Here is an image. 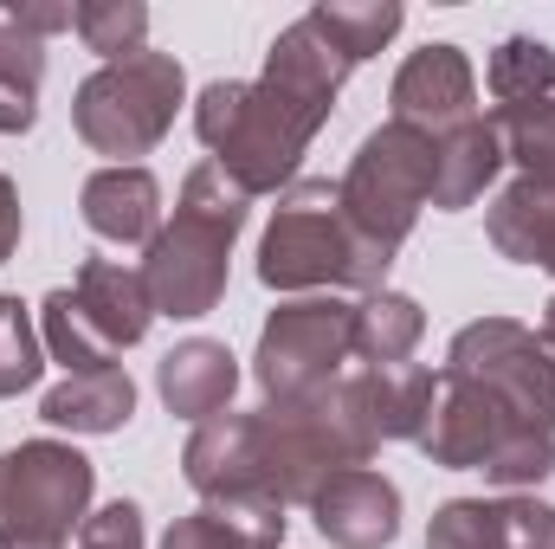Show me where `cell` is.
I'll list each match as a JSON object with an SVG mask.
<instances>
[{
	"mask_svg": "<svg viewBox=\"0 0 555 549\" xmlns=\"http://www.w3.org/2000/svg\"><path fill=\"white\" fill-rule=\"evenodd\" d=\"M349 72L356 65L323 39L310 13L291 20L266 46L259 78H214L194 98V137L207 142V162H220L246 194H284Z\"/></svg>",
	"mask_w": 555,
	"mask_h": 549,
	"instance_id": "obj_1",
	"label": "cell"
},
{
	"mask_svg": "<svg viewBox=\"0 0 555 549\" xmlns=\"http://www.w3.org/2000/svg\"><path fill=\"white\" fill-rule=\"evenodd\" d=\"M246 214H253V194L240 181H227L220 162L188 168L175 214L142 246V284H149L155 317L194 323L227 297V266H233V240L246 233Z\"/></svg>",
	"mask_w": 555,
	"mask_h": 549,
	"instance_id": "obj_2",
	"label": "cell"
},
{
	"mask_svg": "<svg viewBox=\"0 0 555 549\" xmlns=\"http://www.w3.org/2000/svg\"><path fill=\"white\" fill-rule=\"evenodd\" d=\"M388 253L356 240L336 181H291L278 194L272 220L259 233V284L284 297H317V291H388Z\"/></svg>",
	"mask_w": 555,
	"mask_h": 549,
	"instance_id": "obj_3",
	"label": "cell"
},
{
	"mask_svg": "<svg viewBox=\"0 0 555 549\" xmlns=\"http://www.w3.org/2000/svg\"><path fill=\"white\" fill-rule=\"evenodd\" d=\"M420 452L446 472H485L498 491H537L555 472V426H537L472 375L439 369Z\"/></svg>",
	"mask_w": 555,
	"mask_h": 549,
	"instance_id": "obj_4",
	"label": "cell"
},
{
	"mask_svg": "<svg viewBox=\"0 0 555 549\" xmlns=\"http://www.w3.org/2000/svg\"><path fill=\"white\" fill-rule=\"evenodd\" d=\"M188 104V72L175 52H137L117 65H98L78 91H72V130L85 137V149L111 155V168L149 155L155 142L175 130Z\"/></svg>",
	"mask_w": 555,
	"mask_h": 549,
	"instance_id": "obj_5",
	"label": "cell"
},
{
	"mask_svg": "<svg viewBox=\"0 0 555 549\" xmlns=\"http://www.w3.org/2000/svg\"><path fill=\"white\" fill-rule=\"evenodd\" d=\"M433 137L414 124H382L369 130L362 149L349 155L343 181H336V201L356 227V240H369L375 253H401V240L420 227V214L433 207Z\"/></svg>",
	"mask_w": 555,
	"mask_h": 549,
	"instance_id": "obj_6",
	"label": "cell"
},
{
	"mask_svg": "<svg viewBox=\"0 0 555 549\" xmlns=\"http://www.w3.org/2000/svg\"><path fill=\"white\" fill-rule=\"evenodd\" d=\"M356 330V304H343L336 291H317V297H284L266 330H259V349H253V382L266 395V408H291V401H310L317 388L343 382L349 375V343Z\"/></svg>",
	"mask_w": 555,
	"mask_h": 549,
	"instance_id": "obj_7",
	"label": "cell"
},
{
	"mask_svg": "<svg viewBox=\"0 0 555 549\" xmlns=\"http://www.w3.org/2000/svg\"><path fill=\"white\" fill-rule=\"evenodd\" d=\"M98 465L65 439H20L0 452V549L72 544L85 531Z\"/></svg>",
	"mask_w": 555,
	"mask_h": 549,
	"instance_id": "obj_8",
	"label": "cell"
},
{
	"mask_svg": "<svg viewBox=\"0 0 555 549\" xmlns=\"http://www.w3.org/2000/svg\"><path fill=\"white\" fill-rule=\"evenodd\" d=\"M452 375L485 382L491 395H504L511 408L537 426H555V349L517 317H478L452 336L446 349Z\"/></svg>",
	"mask_w": 555,
	"mask_h": 549,
	"instance_id": "obj_9",
	"label": "cell"
},
{
	"mask_svg": "<svg viewBox=\"0 0 555 549\" xmlns=\"http://www.w3.org/2000/svg\"><path fill=\"white\" fill-rule=\"evenodd\" d=\"M388 104H395V124H414L426 137H446L465 117H478V72H472L465 46L433 39V46L408 52L388 85Z\"/></svg>",
	"mask_w": 555,
	"mask_h": 549,
	"instance_id": "obj_10",
	"label": "cell"
},
{
	"mask_svg": "<svg viewBox=\"0 0 555 549\" xmlns=\"http://www.w3.org/2000/svg\"><path fill=\"white\" fill-rule=\"evenodd\" d=\"M426 549H555V505L530 491L446 498L426 524Z\"/></svg>",
	"mask_w": 555,
	"mask_h": 549,
	"instance_id": "obj_11",
	"label": "cell"
},
{
	"mask_svg": "<svg viewBox=\"0 0 555 549\" xmlns=\"http://www.w3.org/2000/svg\"><path fill=\"white\" fill-rule=\"evenodd\" d=\"M310 518L330 549H388L401 537V485L375 465H349L317 485Z\"/></svg>",
	"mask_w": 555,
	"mask_h": 549,
	"instance_id": "obj_12",
	"label": "cell"
},
{
	"mask_svg": "<svg viewBox=\"0 0 555 549\" xmlns=\"http://www.w3.org/2000/svg\"><path fill=\"white\" fill-rule=\"evenodd\" d=\"M181 478L201 491V505H227V498H272L266 491V465H259V420L253 413H214L188 433L181 446Z\"/></svg>",
	"mask_w": 555,
	"mask_h": 549,
	"instance_id": "obj_13",
	"label": "cell"
},
{
	"mask_svg": "<svg viewBox=\"0 0 555 549\" xmlns=\"http://www.w3.org/2000/svg\"><path fill=\"white\" fill-rule=\"evenodd\" d=\"M155 395H162V408L175 413V420L201 426V420L233 408V395H240V356L227 343H214V336H188V343H175L155 362Z\"/></svg>",
	"mask_w": 555,
	"mask_h": 549,
	"instance_id": "obj_14",
	"label": "cell"
},
{
	"mask_svg": "<svg viewBox=\"0 0 555 549\" xmlns=\"http://www.w3.org/2000/svg\"><path fill=\"white\" fill-rule=\"evenodd\" d=\"M72 304H78V317L98 330V343L111 356L137 349L142 336H149V323H155L142 266H124V259H85L78 278H72Z\"/></svg>",
	"mask_w": 555,
	"mask_h": 549,
	"instance_id": "obj_15",
	"label": "cell"
},
{
	"mask_svg": "<svg viewBox=\"0 0 555 549\" xmlns=\"http://www.w3.org/2000/svg\"><path fill=\"white\" fill-rule=\"evenodd\" d=\"M78 214H85V227H91L98 240H111V246H149V240L162 233V181H155L142 162H124V168L104 162L98 175H85Z\"/></svg>",
	"mask_w": 555,
	"mask_h": 549,
	"instance_id": "obj_16",
	"label": "cell"
},
{
	"mask_svg": "<svg viewBox=\"0 0 555 549\" xmlns=\"http://www.w3.org/2000/svg\"><path fill=\"white\" fill-rule=\"evenodd\" d=\"M485 233H491L498 259L555 272V175H517L511 188H498Z\"/></svg>",
	"mask_w": 555,
	"mask_h": 549,
	"instance_id": "obj_17",
	"label": "cell"
},
{
	"mask_svg": "<svg viewBox=\"0 0 555 549\" xmlns=\"http://www.w3.org/2000/svg\"><path fill=\"white\" fill-rule=\"evenodd\" d=\"M433 149H439L433 155V207L439 214H465L504 168V137H498V124L485 111L465 117L459 130L433 137Z\"/></svg>",
	"mask_w": 555,
	"mask_h": 549,
	"instance_id": "obj_18",
	"label": "cell"
},
{
	"mask_svg": "<svg viewBox=\"0 0 555 549\" xmlns=\"http://www.w3.org/2000/svg\"><path fill=\"white\" fill-rule=\"evenodd\" d=\"M130 413H137V382L124 362L91 369V375H65L39 401V420L59 433H117V426H130Z\"/></svg>",
	"mask_w": 555,
	"mask_h": 549,
	"instance_id": "obj_19",
	"label": "cell"
},
{
	"mask_svg": "<svg viewBox=\"0 0 555 549\" xmlns=\"http://www.w3.org/2000/svg\"><path fill=\"white\" fill-rule=\"evenodd\" d=\"M356 388H362V408H369L382 446H388V439H420L426 433L439 375L426 362H395V369H356Z\"/></svg>",
	"mask_w": 555,
	"mask_h": 549,
	"instance_id": "obj_20",
	"label": "cell"
},
{
	"mask_svg": "<svg viewBox=\"0 0 555 549\" xmlns=\"http://www.w3.org/2000/svg\"><path fill=\"white\" fill-rule=\"evenodd\" d=\"M420 336H426V310H420V297H408V291H369V297L356 304L349 343H356V362H362V369L414 362Z\"/></svg>",
	"mask_w": 555,
	"mask_h": 549,
	"instance_id": "obj_21",
	"label": "cell"
},
{
	"mask_svg": "<svg viewBox=\"0 0 555 549\" xmlns=\"http://www.w3.org/2000/svg\"><path fill=\"white\" fill-rule=\"evenodd\" d=\"M39 85H46V46L0 20V137H26L39 124Z\"/></svg>",
	"mask_w": 555,
	"mask_h": 549,
	"instance_id": "obj_22",
	"label": "cell"
},
{
	"mask_svg": "<svg viewBox=\"0 0 555 549\" xmlns=\"http://www.w3.org/2000/svg\"><path fill=\"white\" fill-rule=\"evenodd\" d=\"M310 20L323 26V39H330L349 65H362V59H375V52L401 33L408 13H401L395 0H317Z\"/></svg>",
	"mask_w": 555,
	"mask_h": 549,
	"instance_id": "obj_23",
	"label": "cell"
},
{
	"mask_svg": "<svg viewBox=\"0 0 555 549\" xmlns=\"http://www.w3.org/2000/svg\"><path fill=\"white\" fill-rule=\"evenodd\" d=\"M485 91L504 104H537V98H555V46L530 39V33H511L491 59H485Z\"/></svg>",
	"mask_w": 555,
	"mask_h": 549,
	"instance_id": "obj_24",
	"label": "cell"
},
{
	"mask_svg": "<svg viewBox=\"0 0 555 549\" xmlns=\"http://www.w3.org/2000/svg\"><path fill=\"white\" fill-rule=\"evenodd\" d=\"M72 33L85 39V52H98L104 65L149 52V7L142 0H78Z\"/></svg>",
	"mask_w": 555,
	"mask_h": 549,
	"instance_id": "obj_25",
	"label": "cell"
},
{
	"mask_svg": "<svg viewBox=\"0 0 555 549\" xmlns=\"http://www.w3.org/2000/svg\"><path fill=\"white\" fill-rule=\"evenodd\" d=\"M39 375H46V336H39V317H33L13 291H0V401L26 395Z\"/></svg>",
	"mask_w": 555,
	"mask_h": 549,
	"instance_id": "obj_26",
	"label": "cell"
},
{
	"mask_svg": "<svg viewBox=\"0 0 555 549\" xmlns=\"http://www.w3.org/2000/svg\"><path fill=\"white\" fill-rule=\"evenodd\" d=\"M491 124L504 137V162H517V175H555V98L504 104L491 111Z\"/></svg>",
	"mask_w": 555,
	"mask_h": 549,
	"instance_id": "obj_27",
	"label": "cell"
},
{
	"mask_svg": "<svg viewBox=\"0 0 555 549\" xmlns=\"http://www.w3.org/2000/svg\"><path fill=\"white\" fill-rule=\"evenodd\" d=\"M78 549H142V505L137 498H111L85 518Z\"/></svg>",
	"mask_w": 555,
	"mask_h": 549,
	"instance_id": "obj_28",
	"label": "cell"
},
{
	"mask_svg": "<svg viewBox=\"0 0 555 549\" xmlns=\"http://www.w3.org/2000/svg\"><path fill=\"white\" fill-rule=\"evenodd\" d=\"M0 20L7 26H20L26 39H52V33H72V20H78V7H65V0H7L0 7Z\"/></svg>",
	"mask_w": 555,
	"mask_h": 549,
	"instance_id": "obj_29",
	"label": "cell"
},
{
	"mask_svg": "<svg viewBox=\"0 0 555 549\" xmlns=\"http://www.w3.org/2000/svg\"><path fill=\"white\" fill-rule=\"evenodd\" d=\"M162 549H246V544L201 505V511H188V518H175V524L162 531Z\"/></svg>",
	"mask_w": 555,
	"mask_h": 549,
	"instance_id": "obj_30",
	"label": "cell"
},
{
	"mask_svg": "<svg viewBox=\"0 0 555 549\" xmlns=\"http://www.w3.org/2000/svg\"><path fill=\"white\" fill-rule=\"evenodd\" d=\"M20 227H26V214H20V188L0 175V266L20 253Z\"/></svg>",
	"mask_w": 555,
	"mask_h": 549,
	"instance_id": "obj_31",
	"label": "cell"
},
{
	"mask_svg": "<svg viewBox=\"0 0 555 549\" xmlns=\"http://www.w3.org/2000/svg\"><path fill=\"white\" fill-rule=\"evenodd\" d=\"M537 336H543V343H550V349H555V297H550V304H543V330H537Z\"/></svg>",
	"mask_w": 555,
	"mask_h": 549,
	"instance_id": "obj_32",
	"label": "cell"
},
{
	"mask_svg": "<svg viewBox=\"0 0 555 549\" xmlns=\"http://www.w3.org/2000/svg\"><path fill=\"white\" fill-rule=\"evenodd\" d=\"M20 549H65V544H20Z\"/></svg>",
	"mask_w": 555,
	"mask_h": 549,
	"instance_id": "obj_33",
	"label": "cell"
}]
</instances>
